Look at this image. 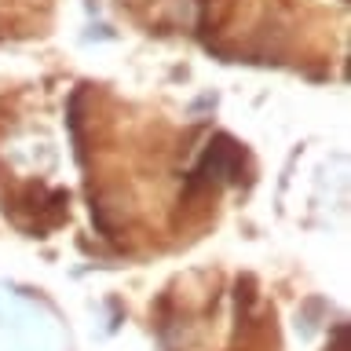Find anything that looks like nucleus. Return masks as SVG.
<instances>
[{
  "instance_id": "nucleus-1",
  "label": "nucleus",
  "mask_w": 351,
  "mask_h": 351,
  "mask_svg": "<svg viewBox=\"0 0 351 351\" xmlns=\"http://www.w3.org/2000/svg\"><path fill=\"white\" fill-rule=\"evenodd\" d=\"M238 172V147L230 139H223L219 136L213 147L205 150V158H202V165L194 169V176H191V191H197L202 183H213V180H219V176H234Z\"/></svg>"
}]
</instances>
